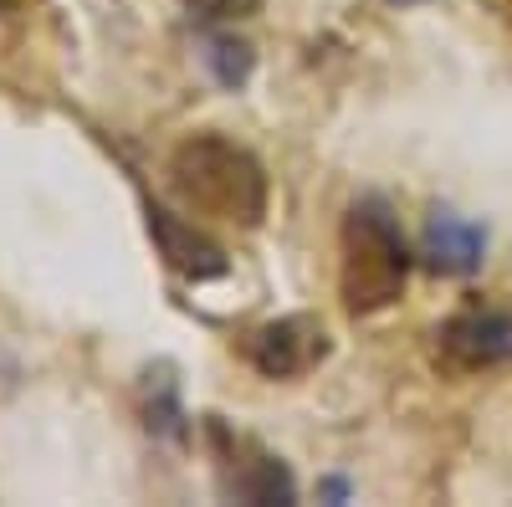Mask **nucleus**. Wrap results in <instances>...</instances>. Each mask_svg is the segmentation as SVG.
<instances>
[{"label": "nucleus", "mask_w": 512, "mask_h": 507, "mask_svg": "<svg viewBox=\"0 0 512 507\" xmlns=\"http://www.w3.org/2000/svg\"><path fill=\"white\" fill-rule=\"evenodd\" d=\"M328 328L323 318L313 313H287L277 323H262L251 338H246V359L256 374H267V379H297V374H308L328 359Z\"/></svg>", "instance_id": "3"}, {"label": "nucleus", "mask_w": 512, "mask_h": 507, "mask_svg": "<svg viewBox=\"0 0 512 507\" xmlns=\"http://www.w3.org/2000/svg\"><path fill=\"white\" fill-rule=\"evenodd\" d=\"M226 492L236 502H297V482H292V472L282 467L277 456L241 461V467L226 477Z\"/></svg>", "instance_id": "7"}, {"label": "nucleus", "mask_w": 512, "mask_h": 507, "mask_svg": "<svg viewBox=\"0 0 512 507\" xmlns=\"http://www.w3.org/2000/svg\"><path fill=\"white\" fill-rule=\"evenodd\" d=\"M195 21H241L256 11V0H180Z\"/></svg>", "instance_id": "10"}, {"label": "nucleus", "mask_w": 512, "mask_h": 507, "mask_svg": "<svg viewBox=\"0 0 512 507\" xmlns=\"http://www.w3.org/2000/svg\"><path fill=\"white\" fill-rule=\"evenodd\" d=\"M436 338L456 369L512 364V308H461L441 323Z\"/></svg>", "instance_id": "5"}, {"label": "nucleus", "mask_w": 512, "mask_h": 507, "mask_svg": "<svg viewBox=\"0 0 512 507\" xmlns=\"http://www.w3.org/2000/svg\"><path fill=\"white\" fill-rule=\"evenodd\" d=\"M344 262H338V292L354 318L384 313L400 303L405 277H410V246L384 195H359L344 210Z\"/></svg>", "instance_id": "2"}, {"label": "nucleus", "mask_w": 512, "mask_h": 507, "mask_svg": "<svg viewBox=\"0 0 512 507\" xmlns=\"http://www.w3.org/2000/svg\"><path fill=\"white\" fill-rule=\"evenodd\" d=\"M487 226L461 216L451 205H436L425 216V231H420V267L436 272V277H472L487 267Z\"/></svg>", "instance_id": "4"}, {"label": "nucleus", "mask_w": 512, "mask_h": 507, "mask_svg": "<svg viewBox=\"0 0 512 507\" xmlns=\"http://www.w3.org/2000/svg\"><path fill=\"white\" fill-rule=\"evenodd\" d=\"M395 6H415V0H395Z\"/></svg>", "instance_id": "12"}, {"label": "nucleus", "mask_w": 512, "mask_h": 507, "mask_svg": "<svg viewBox=\"0 0 512 507\" xmlns=\"http://www.w3.org/2000/svg\"><path fill=\"white\" fill-rule=\"evenodd\" d=\"M169 190L185 200V210L231 226H262L267 216V169L251 149L231 144L226 134H190L169 154Z\"/></svg>", "instance_id": "1"}, {"label": "nucleus", "mask_w": 512, "mask_h": 507, "mask_svg": "<svg viewBox=\"0 0 512 507\" xmlns=\"http://www.w3.org/2000/svg\"><path fill=\"white\" fill-rule=\"evenodd\" d=\"M318 497H323V502H344V497H349V482H344V477H323V482H318Z\"/></svg>", "instance_id": "11"}, {"label": "nucleus", "mask_w": 512, "mask_h": 507, "mask_svg": "<svg viewBox=\"0 0 512 507\" xmlns=\"http://www.w3.org/2000/svg\"><path fill=\"white\" fill-rule=\"evenodd\" d=\"M149 236H154V246H159V257L175 267V272H185L190 282H216V277L231 272L226 251H221L216 241H210L205 231H195L190 221H180L175 210L154 205V200H149Z\"/></svg>", "instance_id": "6"}, {"label": "nucleus", "mask_w": 512, "mask_h": 507, "mask_svg": "<svg viewBox=\"0 0 512 507\" xmlns=\"http://www.w3.org/2000/svg\"><path fill=\"white\" fill-rule=\"evenodd\" d=\"M200 62H205V72L216 77L226 93H236V88H246V77H251V67H256V52L246 47L241 36L210 31V36H205V47H200Z\"/></svg>", "instance_id": "9"}, {"label": "nucleus", "mask_w": 512, "mask_h": 507, "mask_svg": "<svg viewBox=\"0 0 512 507\" xmlns=\"http://www.w3.org/2000/svg\"><path fill=\"white\" fill-rule=\"evenodd\" d=\"M144 379H149V385H144V426H149V436H159V441H185V410H180L175 379H169V364L149 369Z\"/></svg>", "instance_id": "8"}]
</instances>
